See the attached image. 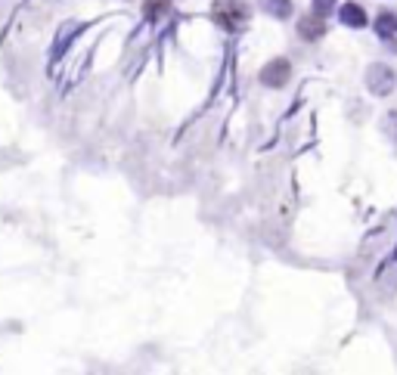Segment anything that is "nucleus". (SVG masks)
<instances>
[{
    "instance_id": "nucleus-1",
    "label": "nucleus",
    "mask_w": 397,
    "mask_h": 375,
    "mask_svg": "<svg viewBox=\"0 0 397 375\" xmlns=\"http://www.w3.org/2000/svg\"><path fill=\"white\" fill-rule=\"evenodd\" d=\"M211 16H214L217 25H224L227 31H236L242 28L249 19V10L239 4V0H214V10H211Z\"/></svg>"
},
{
    "instance_id": "nucleus-2",
    "label": "nucleus",
    "mask_w": 397,
    "mask_h": 375,
    "mask_svg": "<svg viewBox=\"0 0 397 375\" xmlns=\"http://www.w3.org/2000/svg\"><path fill=\"white\" fill-rule=\"evenodd\" d=\"M289 78H292L289 59H273V62H267L261 68V84H264V87H285Z\"/></svg>"
},
{
    "instance_id": "nucleus-3",
    "label": "nucleus",
    "mask_w": 397,
    "mask_h": 375,
    "mask_svg": "<svg viewBox=\"0 0 397 375\" xmlns=\"http://www.w3.org/2000/svg\"><path fill=\"white\" fill-rule=\"evenodd\" d=\"M366 84H369V90H373L376 97H388V93L394 90V84H397V75L388 65H373L366 72Z\"/></svg>"
},
{
    "instance_id": "nucleus-4",
    "label": "nucleus",
    "mask_w": 397,
    "mask_h": 375,
    "mask_svg": "<svg viewBox=\"0 0 397 375\" xmlns=\"http://www.w3.org/2000/svg\"><path fill=\"white\" fill-rule=\"evenodd\" d=\"M326 16H320V13H314V16H304V19H298V34L304 40H317V38H323L326 34Z\"/></svg>"
},
{
    "instance_id": "nucleus-5",
    "label": "nucleus",
    "mask_w": 397,
    "mask_h": 375,
    "mask_svg": "<svg viewBox=\"0 0 397 375\" xmlns=\"http://www.w3.org/2000/svg\"><path fill=\"white\" fill-rule=\"evenodd\" d=\"M342 22L351 25V28H363V25H366V13H363V6H357V4H344L342 6Z\"/></svg>"
},
{
    "instance_id": "nucleus-6",
    "label": "nucleus",
    "mask_w": 397,
    "mask_h": 375,
    "mask_svg": "<svg viewBox=\"0 0 397 375\" xmlns=\"http://www.w3.org/2000/svg\"><path fill=\"white\" fill-rule=\"evenodd\" d=\"M168 10H171V0H146L143 4V16L146 19H162Z\"/></svg>"
},
{
    "instance_id": "nucleus-7",
    "label": "nucleus",
    "mask_w": 397,
    "mask_h": 375,
    "mask_svg": "<svg viewBox=\"0 0 397 375\" xmlns=\"http://www.w3.org/2000/svg\"><path fill=\"white\" fill-rule=\"evenodd\" d=\"M264 4V10L270 16H276V19H285V16L292 13V0H261Z\"/></svg>"
},
{
    "instance_id": "nucleus-8",
    "label": "nucleus",
    "mask_w": 397,
    "mask_h": 375,
    "mask_svg": "<svg viewBox=\"0 0 397 375\" xmlns=\"http://www.w3.org/2000/svg\"><path fill=\"white\" fill-rule=\"evenodd\" d=\"M376 28L382 34H391V31H397V19L391 13H382V16H379V22H376Z\"/></svg>"
},
{
    "instance_id": "nucleus-9",
    "label": "nucleus",
    "mask_w": 397,
    "mask_h": 375,
    "mask_svg": "<svg viewBox=\"0 0 397 375\" xmlns=\"http://www.w3.org/2000/svg\"><path fill=\"white\" fill-rule=\"evenodd\" d=\"M332 6H335V0H314V13H320V16H329Z\"/></svg>"
},
{
    "instance_id": "nucleus-10",
    "label": "nucleus",
    "mask_w": 397,
    "mask_h": 375,
    "mask_svg": "<svg viewBox=\"0 0 397 375\" xmlns=\"http://www.w3.org/2000/svg\"><path fill=\"white\" fill-rule=\"evenodd\" d=\"M391 124H394V134H397V112L391 115Z\"/></svg>"
}]
</instances>
